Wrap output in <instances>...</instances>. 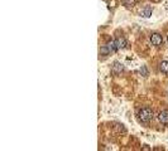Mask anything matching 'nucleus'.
<instances>
[{
  "label": "nucleus",
  "instance_id": "f257e3e1",
  "mask_svg": "<svg viewBox=\"0 0 168 151\" xmlns=\"http://www.w3.org/2000/svg\"><path fill=\"white\" fill-rule=\"evenodd\" d=\"M138 117L142 122H149L153 120V111L148 107H144L138 112Z\"/></svg>",
  "mask_w": 168,
  "mask_h": 151
},
{
  "label": "nucleus",
  "instance_id": "f03ea898",
  "mask_svg": "<svg viewBox=\"0 0 168 151\" xmlns=\"http://www.w3.org/2000/svg\"><path fill=\"white\" fill-rule=\"evenodd\" d=\"M150 42H152L153 45L159 47V45H162V43H163V38H162L161 34H158V33H154V34L150 35Z\"/></svg>",
  "mask_w": 168,
  "mask_h": 151
},
{
  "label": "nucleus",
  "instance_id": "7ed1b4c3",
  "mask_svg": "<svg viewBox=\"0 0 168 151\" xmlns=\"http://www.w3.org/2000/svg\"><path fill=\"white\" fill-rule=\"evenodd\" d=\"M158 119H159V121H161L162 123H168V111H161L159 112V115H158Z\"/></svg>",
  "mask_w": 168,
  "mask_h": 151
},
{
  "label": "nucleus",
  "instance_id": "20e7f679",
  "mask_svg": "<svg viewBox=\"0 0 168 151\" xmlns=\"http://www.w3.org/2000/svg\"><path fill=\"white\" fill-rule=\"evenodd\" d=\"M150 15H152V6H145L144 9L140 10V16L143 18H149Z\"/></svg>",
  "mask_w": 168,
  "mask_h": 151
},
{
  "label": "nucleus",
  "instance_id": "39448f33",
  "mask_svg": "<svg viewBox=\"0 0 168 151\" xmlns=\"http://www.w3.org/2000/svg\"><path fill=\"white\" fill-rule=\"evenodd\" d=\"M123 71H124V67H123L119 62H115L114 65H113V73H115V74H120Z\"/></svg>",
  "mask_w": 168,
  "mask_h": 151
},
{
  "label": "nucleus",
  "instance_id": "423d86ee",
  "mask_svg": "<svg viewBox=\"0 0 168 151\" xmlns=\"http://www.w3.org/2000/svg\"><path fill=\"white\" fill-rule=\"evenodd\" d=\"M115 43H116L117 49H123V48L127 47V40H125L124 38H116L115 39Z\"/></svg>",
  "mask_w": 168,
  "mask_h": 151
},
{
  "label": "nucleus",
  "instance_id": "0eeeda50",
  "mask_svg": "<svg viewBox=\"0 0 168 151\" xmlns=\"http://www.w3.org/2000/svg\"><path fill=\"white\" fill-rule=\"evenodd\" d=\"M106 45H107L109 50H110V53H114V52H116V50H117V47H116L115 40H113V42H109V43H107Z\"/></svg>",
  "mask_w": 168,
  "mask_h": 151
},
{
  "label": "nucleus",
  "instance_id": "6e6552de",
  "mask_svg": "<svg viewBox=\"0 0 168 151\" xmlns=\"http://www.w3.org/2000/svg\"><path fill=\"white\" fill-rule=\"evenodd\" d=\"M159 69L163 73H168V62L167 61H163L161 64H159Z\"/></svg>",
  "mask_w": 168,
  "mask_h": 151
},
{
  "label": "nucleus",
  "instance_id": "1a4fd4ad",
  "mask_svg": "<svg viewBox=\"0 0 168 151\" xmlns=\"http://www.w3.org/2000/svg\"><path fill=\"white\" fill-rule=\"evenodd\" d=\"M109 53H110V50H109L107 45H104V47H101V49H100V54H104V55H107Z\"/></svg>",
  "mask_w": 168,
  "mask_h": 151
},
{
  "label": "nucleus",
  "instance_id": "9d476101",
  "mask_svg": "<svg viewBox=\"0 0 168 151\" xmlns=\"http://www.w3.org/2000/svg\"><path fill=\"white\" fill-rule=\"evenodd\" d=\"M139 72L142 73L143 77H147V76H148V69H147V67H145V65H142V68L139 69Z\"/></svg>",
  "mask_w": 168,
  "mask_h": 151
},
{
  "label": "nucleus",
  "instance_id": "9b49d317",
  "mask_svg": "<svg viewBox=\"0 0 168 151\" xmlns=\"http://www.w3.org/2000/svg\"><path fill=\"white\" fill-rule=\"evenodd\" d=\"M137 0H124V4L127 6H133L134 4H135Z\"/></svg>",
  "mask_w": 168,
  "mask_h": 151
},
{
  "label": "nucleus",
  "instance_id": "f8f14e48",
  "mask_svg": "<svg viewBox=\"0 0 168 151\" xmlns=\"http://www.w3.org/2000/svg\"><path fill=\"white\" fill-rule=\"evenodd\" d=\"M167 40H168V37H167Z\"/></svg>",
  "mask_w": 168,
  "mask_h": 151
}]
</instances>
